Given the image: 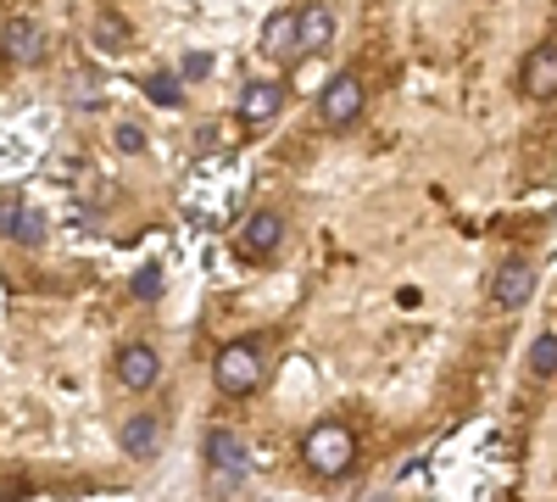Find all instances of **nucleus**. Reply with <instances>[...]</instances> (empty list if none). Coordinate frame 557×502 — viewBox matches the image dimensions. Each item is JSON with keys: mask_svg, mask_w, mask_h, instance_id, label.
<instances>
[{"mask_svg": "<svg viewBox=\"0 0 557 502\" xmlns=\"http://www.w3.org/2000/svg\"><path fill=\"white\" fill-rule=\"evenodd\" d=\"M301 464L318 475V480H341L351 464H357V436L341 425V419H323L307 430L301 441Z\"/></svg>", "mask_w": 557, "mask_h": 502, "instance_id": "f257e3e1", "label": "nucleus"}, {"mask_svg": "<svg viewBox=\"0 0 557 502\" xmlns=\"http://www.w3.org/2000/svg\"><path fill=\"white\" fill-rule=\"evenodd\" d=\"M212 380L223 396H251L262 385V346L257 341H228L212 363Z\"/></svg>", "mask_w": 557, "mask_h": 502, "instance_id": "f03ea898", "label": "nucleus"}, {"mask_svg": "<svg viewBox=\"0 0 557 502\" xmlns=\"http://www.w3.org/2000/svg\"><path fill=\"white\" fill-rule=\"evenodd\" d=\"M362 101H368L362 78H357V73H335L330 84L318 89V123H323V128H351L357 112H362Z\"/></svg>", "mask_w": 557, "mask_h": 502, "instance_id": "7ed1b4c3", "label": "nucleus"}, {"mask_svg": "<svg viewBox=\"0 0 557 502\" xmlns=\"http://www.w3.org/2000/svg\"><path fill=\"white\" fill-rule=\"evenodd\" d=\"M207 469L218 486H240L251 475V458H246V441L235 430H207Z\"/></svg>", "mask_w": 557, "mask_h": 502, "instance_id": "20e7f679", "label": "nucleus"}, {"mask_svg": "<svg viewBox=\"0 0 557 502\" xmlns=\"http://www.w3.org/2000/svg\"><path fill=\"white\" fill-rule=\"evenodd\" d=\"M530 296H535V262H530V257H507V262L491 273V302H496L502 313H519Z\"/></svg>", "mask_w": 557, "mask_h": 502, "instance_id": "39448f33", "label": "nucleus"}, {"mask_svg": "<svg viewBox=\"0 0 557 502\" xmlns=\"http://www.w3.org/2000/svg\"><path fill=\"white\" fill-rule=\"evenodd\" d=\"M0 57H7L12 68L45 62V28L34 17H7V23H0Z\"/></svg>", "mask_w": 557, "mask_h": 502, "instance_id": "423d86ee", "label": "nucleus"}, {"mask_svg": "<svg viewBox=\"0 0 557 502\" xmlns=\"http://www.w3.org/2000/svg\"><path fill=\"white\" fill-rule=\"evenodd\" d=\"M278 107H285V84L278 78H251L246 89H240V123L246 128H268L273 118H278Z\"/></svg>", "mask_w": 557, "mask_h": 502, "instance_id": "0eeeda50", "label": "nucleus"}, {"mask_svg": "<svg viewBox=\"0 0 557 502\" xmlns=\"http://www.w3.org/2000/svg\"><path fill=\"white\" fill-rule=\"evenodd\" d=\"M330 39H335V12L323 7V0H312V7L296 12V57H318V51H330Z\"/></svg>", "mask_w": 557, "mask_h": 502, "instance_id": "6e6552de", "label": "nucleus"}, {"mask_svg": "<svg viewBox=\"0 0 557 502\" xmlns=\"http://www.w3.org/2000/svg\"><path fill=\"white\" fill-rule=\"evenodd\" d=\"M519 84H524L530 101H557V45H535V51L524 57Z\"/></svg>", "mask_w": 557, "mask_h": 502, "instance_id": "1a4fd4ad", "label": "nucleus"}, {"mask_svg": "<svg viewBox=\"0 0 557 502\" xmlns=\"http://www.w3.org/2000/svg\"><path fill=\"white\" fill-rule=\"evenodd\" d=\"M162 380V357L151 346H123L117 352V385L123 391H151Z\"/></svg>", "mask_w": 557, "mask_h": 502, "instance_id": "9d476101", "label": "nucleus"}, {"mask_svg": "<svg viewBox=\"0 0 557 502\" xmlns=\"http://www.w3.org/2000/svg\"><path fill=\"white\" fill-rule=\"evenodd\" d=\"M278 246H285V218L278 212H251L246 230H240V252L246 257H273Z\"/></svg>", "mask_w": 557, "mask_h": 502, "instance_id": "9b49d317", "label": "nucleus"}, {"mask_svg": "<svg viewBox=\"0 0 557 502\" xmlns=\"http://www.w3.org/2000/svg\"><path fill=\"white\" fill-rule=\"evenodd\" d=\"M123 452H128V458H139V464H146V458H157V452H162V419L157 414H134L128 425H123Z\"/></svg>", "mask_w": 557, "mask_h": 502, "instance_id": "f8f14e48", "label": "nucleus"}, {"mask_svg": "<svg viewBox=\"0 0 557 502\" xmlns=\"http://www.w3.org/2000/svg\"><path fill=\"white\" fill-rule=\"evenodd\" d=\"M262 57L268 62H296V12H278L262 28Z\"/></svg>", "mask_w": 557, "mask_h": 502, "instance_id": "ddd939ff", "label": "nucleus"}, {"mask_svg": "<svg viewBox=\"0 0 557 502\" xmlns=\"http://www.w3.org/2000/svg\"><path fill=\"white\" fill-rule=\"evenodd\" d=\"M7 241H17V246H45V241H51V218L23 201L17 218H12V235H7Z\"/></svg>", "mask_w": 557, "mask_h": 502, "instance_id": "4468645a", "label": "nucleus"}, {"mask_svg": "<svg viewBox=\"0 0 557 502\" xmlns=\"http://www.w3.org/2000/svg\"><path fill=\"white\" fill-rule=\"evenodd\" d=\"M139 89H146V101H151V107H178L184 78H178V73H146V78H139Z\"/></svg>", "mask_w": 557, "mask_h": 502, "instance_id": "2eb2a0df", "label": "nucleus"}, {"mask_svg": "<svg viewBox=\"0 0 557 502\" xmlns=\"http://www.w3.org/2000/svg\"><path fill=\"white\" fill-rule=\"evenodd\" d=\"M530 375L535 380H557V335L552 330L535 335V346H530Z\"/></svg>", "mask_w": 557, "mask_h": 502, "instance_id": "dca6fc26", "label": "nucleus"}, {"mask_svg": "<svg viewBox=\"0 0 557 502\" xmlns=\"http://www.w3.org/2000/svg\"><path fill=\"white\" fill-rule=\"evenodd\" d=\"M128 291H134V302H157V296H162V268L146 262V268L134 273V285H128Z\"/></svg>", "mask_w": 557, "mask_h": 502, "instance_id": "f3484780", "label": "nucleus"}, {"mask_svg": "<svg viewBox=\"0 0 557 502\" xmlns=\"http://www.w3.org/2000/svg\"><path fill=\"white\" fill-rule=\"evenodd\" d=\"M196 151H201V157H228L223 123H201V128H196Z\"/></svg>", "mask_w": 557, "mask_h": 502, "instance_id": "a211bd4d", "label": "nucleus"}, {"mask_svg": "<svg viewBox=\"0 0 557 502\" xmlns=\"http://www.w3.org/2000/svg\"><path fill=\"white\" fill-rule=\"evenodd\" d=\"M117 151L139 157V151H146V128H134V123H117Z\"/></svg>", "mask_w": 557, "mask_h": 502, "instance_id": "6ab92c4d", "label": "nucleus"}, {"mask_svg": "<svg viewBox=\"0 0 557 502\" xmlns=\"http://www.w3.org/2000/svg\"><path fill=\"white\" fill-rule=\"evenodd\" d=\"M96 39H101V45H128V28L112 23V17H101V23H96Z\"/></svg>", "mask_w": 557, "mask_h": 502, "instance_id": "aec40b11", "label": "nucleus"}, {"mask_svg": "<svg viewBox=\"0 0 557 502\" xmlns=\"http://www.w3.org/2000/svg\"><path fill=\"white\" fill-rule=\"evenodd\" d=\"M207 73H212V57H207V51H196L190 62H184V78H190V84H201Z\"/></svg>", "mask_w": 557, "mask_h": 502, "instance_id": "412c9836", "label": "nucleus"}]
</instances>
